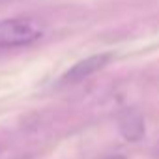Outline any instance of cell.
Returning a JSON list of instances; mask_svg holds the SVG:
<instances>
[{
	"label": "cell",
	"mask_w": 159,
	"mask_h": 159,
	"mask_svg": "<svg viewBox=\"0 0 159 159\" xmlns=\"http://www.w3.org/2000/svg\"><path fill=\"white\" fill-rule=\"evenodd\" d=\"M45 28L32 17H11L0 21V49L28 47L39 41Z\"/></svg>",
	"instance_id": "1"
},
{
	"label": "cell",
	"mask_w": 159,
	"mask_h": 159,
	"mask_svg": "<svg viewBox=\"0 0 159 159\" xmlns=\"http://www.w3.org/2000/svg\"><path fill=\"white\" fill-rule=\"evenodd\" d=\"M112 62V54L111 52H99V54H92L81 62H77L75 66H71L64 77H62V83L64 84H77V83H83L84 79L92 77L94 73L101 71L103 67H107Z\"/></svg>",
	"instance_id": "2"
},
{
	"label": "cell",
	"mask_w": 159,
	"mask_h": 159,
	"mask_svg": "<svg viewBox=\"0 0 159 159\" xmlns=\"http://www.w3.org/2000/svg\"><path fill=\"white\" fill-rule=\"evenodd\" d=\"M118 129H120V133L125 140H129V142L140 140L146 133L142 114L137 109H124L118 114Z\"/></svg>",
	"instance_id": "3"
},
{
	"label": "cell",
	"mask_w": 159,
	"mask_h": 159,
	"mask_svg": "<svg viewBox=\"0 0 159 159\" xmlns=\"http://www.w3.org/2000/svg\"><path fill=\"white\" fill-rule=\"evenodd\" d=\"M15 2H23V0H0V6H4V4H15Z\"/></svg>",
	"instance_id": "4"
},
{
	"label": "cell",
	"mask_w": 159,
	"mask_h": 159,
	"mask_svg": "<svg viewBox=\"0 0 159 159\" xmlns=\"http://www.w3.org/2000/svg\"><path fill=\"white\" fill-rule=\"evenodd\" d=\"M107 159H125L124 155H112V157H107Z\"/></svg>",
	"instance_id": "5"
},
{
	"label": "cell",
	"mask_w": 159,
	"mask_h": 159,
	"mask_svg": "<svg viewBox=\"0 0 159 159\" xmlns=\"http://www.w3.org/2000/svg\"><path fill=\"white\" fill-rule=\"evenodd\" d=\"M155 150H157V152H159V144H157V148H155Z\"/></svg>",
	"instance_id": "6"
}]
</instances>
